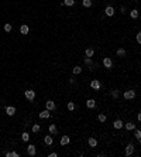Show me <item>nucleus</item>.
<instances>
[{
    "label": "nucleus",
    "instance_id": "f257e3e1",
    "mask_svg": "<svg viewBox=\"0 0 141 157\" xmlns=\"http://www.w3.org/2000/svg\"><path fill=\"white\" fill-rule=\"evenodd\" d=\"M103 65H105V68H109V69H110V68L113 67V61H112L109 57H105V58H103Z\"/></svg>",
    "mask_w": 141,
    "mask_h": 157
},
{
    "label": "nucleus",
    "instance_id": "f03ea898",
    "mask_svg": "<svg viewBox=\"0 0 141 157\" xmlns=\"http://www.w3.org/2000/svg\"><path fill=\"white\" fill-rule=\"evenodd\" d=\"M24 95H25V98H27L28 101H34V98H35V92H34V91H31V89L25 91V92H24Z\"/></svg>",
    "mask_w": 141,
    "mask_h": 157
},
{
    "label": "nucleus",
    "instance_id": "7ed1b4c3",
    "mask_svg": "<svg viewBox=\"0 0 141 157\" xmlns=\"http://www.w3.org/2000/svg\"><path fill=\"white\" fill-rule=\"evenodd\" d=\"M134 96H136V91H133V89L124 92V99H133Z\"/></svg>",
    "mask_w": 141,
    "mask_h": 157
},
{
    "label": "nucleus",
    "instance_id": "20e7f679",
    "mask_svg": "<svg viewBox=\"0 0 141 157\" xmlns=\"http://www.w3.org/2000/svg\"><path fill=\"white\" fill-rule=\"evenodd\" d=\"M134 153V144L133 143H129L127 147H126V156H131Z\"/></svg>",
    "mask_w": 141,
    "mask_h": 157
},
{
    "label": "nucleus",
    "instance_id": "39448f33",
    "mask_svg": "<svg viewBox=\"0 0 141 157\" xmlns=\"http://www.w3.org/2000/svg\"><path fill=\"white\" fill-rule=\"evenodd\" d=\"M100 86H102V85H100V82H99L97 79H93V81L90 82V88H92V89L99 91V89H100Z\"/></svg>",
    "mask_w": 141,
    "mask_h": 157
},
{
    "label": "nucleus",
    "instance_id": "423d86ee",
    "mask_svg": "<svg viewBox=\"0 0 141 157\" xmlns=\"http://www.w3.org/2000/svg\"><path fill=\"white\" fill-rule=\"evenodd\" d=\"M27 153H28L30 156H35V154H37V149H35V146L30 144V146L27 147Z\"/></svg>",
    "mask_w": 141,
    "mask_h": 157
},
{
    "label": "nucleus",
    "instance_id": "0eeeda50",
    "mask_svg": "<svg viewBox=\"0 0 141 157\" xmlns=\"http://www.w3.org/2000/svg\"><path fill=\"white\" fill-rule=\"evenodd\" d=\"M45 106H47V109H48L49 112L55 109V103H54V101H47V102H45Z\"/></svg>",
    "mask_w": 141,
    "mask_h": 157
},
{
    "label": "nucleus",
    "instance_id": "6e6552de",
    "mask_svg": "<svg viewBox=\"0 0 141 157\" xmlns=\"http://www.w3.org/2000/svg\"><path fill=\"white\" fill-rule=\"evenodd\" d=\"M105 13H106V16H110V17H112V16L114 14V8H113L112 6H107V7L105 8Z\"/></svg>",
    "mask_w": 141,
    "mask_h": 157
},
{
    "label": "nucleus",
    "instance_id": "1a4fd4ad",
    "mask_svg": "<svg viewBox=\"0 0 141 157\" xmlns=\"http://www.w3.org/2000/svg\"><path fill=\"white\" fill-rule=\"evenodd\" d=\"M6 113H7L8 116H13V115L16 113V108H14V106H7V108H6Z\"/></svg>",
    "mask_w": 141,
    "mask_h": 157
},
{
    "label": "nucleus",
    "instance_id": "9d476101",
    "mask_svg": "<svg viewBox=\"0 0 141 157\" xmlns=\"http://www.w3.org/2000/svg\"><path fill=\"white\" fill-rule=\"evenodd\" d=\"M49 116H51V113H49L48 109H45V110H42V112L40 113V118H41V119H48Z\"/></svg>",
    "mask_w": 141,
    "mask_h": 157
},
{
    "label": "nucleus",
    "instance_id": "9b49d317",
    "mask_svg": "<svg viewBox=\"0 0 141 157\" xmlns=\"http://www.w3.org/2000/svg\"><path fill=\"white\" fill-rule=\"evenodd\" d=\"M69 142H71L69 136H62L61 137V146H66V144H69Z\"/></svg>",
    "mask_w": 141,
    "mask_h": 157
},
{
    "label": "nucleus",
    "instance_id": "f8f14e48",
    "mask_svg": "<svg viewBox=\"0 0 141 157\" xmlns=\"http://www.w3.org/2000/svg\"><path fill=\"white\" fill-rule=\"evenodd\" d=\"M113 126H114V129H121V127L124 126V123H123V122L120 120V119H117V120H114Z\"/></svg>",
    "mask_w": 141,
    "mask_h": 157
},
{
    "label": "nucleus",
    "instance_id": "ddd939ff",
    "mask_svg": "<svg viewBox=\"0 0 141 157\" xmlns=\"http://www.w3.org/2000/svg\"><path fill=\"white\" fill-rule=\"evenodd\" d=\"M86 106H88V108H90V109H92V108H95V106H96V101H95V99H88Z\"/></svg>",
    "mask_w": 141,
    "mask_h": 157
},
{
    "label": "nucleus",
    "instance_id": "4468645a",
    "mask_svg": "<svg viewBox=\"0 0 141 157\" xmlns=\"http://www.w3.org/2000/svg\"><path fill=\"white\" fill-rule=\"evenodd\" d=\"M88 143H89V146H90V147H96V146H97V140H96V139H93V137H90V139L88 140Z\"/></svg>",
    "mask_w": 141,
    "mask_h": 157
},
{
    "label": "nucleus",
    "instance_id": "2eb2a0df",
    "mask_svg": "<svg viewBox=\"0 0 141 157\" xmlns=\"http://www.w3.org/2000/svg\"><path fill=\"white\" fill-rule=\"evenodd\" d=\"M130 17H131V18H137V17H138V10H137V8H133V10L130 11Z\"/></svg>",
    "mask_w": 141,
    "mask_h": 157
},
{
    "label": "nucleus",
    "instance_id": "dca6fc26",
    "mask_svg": "<svg viewBox=\"0 0 141 157\" xmlns=\"http://www.w3.org/2000/svg\"><path fill=\"white\" fill-rule=\"evenodd\" d=\"M124 127H126L127 130H134V129H136V125H134V123H131V122H129V123H126V125H124Z\"/></svg>",
    "mask_w": 141,
    "mask_h": 157
},
{
    "label": "nucleus",
    "instance_id": "f3484780",
    "mask_svg": "<svg viewBox=\"0 0 141 157\" xmlns=\"http://www.w3.org/2000/svg\"><path fill=\"white\" fill-rule=\"evenodd\" d=\"M44 142H45V144H47V146H49V144H52V142H54V139H52V136H45V139H44Z\"/></svg>",
    "mask_w": 141,
    "mask_h": 157
},
{
    "label": "nucleus",
    "instance_id": "a211bd4d",
    "mask_svg": "<svg viewBox=\"0 0 141 157\" xmlns=\"http://www.w3.org/2000/svg\"><path fill=\"white\" fill-rule=\"evenodd\" d=\"M20 31H21V34H27V33H28V25H25V24L21 25V27H20Z\"/></svg>",
    "mask_w": 141,
    "mask_h": 157
},
{
    "label": "nucleus",
    "instance_id": "6ab92c4d",
    "mask_svg": "<svg viewBox=\"0 0 141 157\" xmlns=\"http://www.w3.org/2000/svg\"><path fill=\"white\" fill-rule=\"evenodd\" d=\"M85 54H86V57H93V54H95V51H93L92 48H86V51H85Z\"/></svg>",
    "mask_w": 141,
    "mask_h": 157
},
{
    "label": "nucleus",
    "instance_id": "aec40b11",
    "mask_svg": "<svg viewBox=\"0 0 141 157\" xmlns=\"http://www.w3.org/2000/svg\"><path fill=\"white\" fill-rule=\"evenodd\" d=\"M75 4V0H65L62 1V6H73Z\"/></svg>",
    "mask_w": 141,
    "mask_h": 157
},
{
    "label": "nucleus",
    "instance_id": "412c9836",
    "mask_svg": "<svg viewBox=\"0 0 141 157\" xmlns=\"http://www.w3.org/2000/svg\"><path fill=\"white\" fill-rule=\"evenodd\" d=\"M117 55H119V57H124V55H126V50H124V48H119V50H117Z\"/></svg>",
    "mask_w": 141,
    "mask_h": 157
},
{
    "label": "nucleus",
    "instance_id": "4be33fe9",
    "mask_svg": "<svg viewBox=\"0 0 141 157\" xmlns=\"http://www.w3.org/2000/svg\"><path fill=\"white\" fill-rule=\"evenodd\" d=\"M97 119H99V122H106V115H103V113H99L97 115Z\"/></svg>",
    "mask_w": 141,
    "mask_h": 157
},
{
    "label": "nucleus",
    "instance_id": "5701e85b",
    "mask_svg": "<svg viewBox=\"0 0 141 157\" xmlns=\"http://www.w3.org/2000/svg\"><path fill=\"white\" fill-rule=\"evenodd\" d=\"M48 130H49V133H56V126H55V125L52 123V125H49Z\"/></svg>",
    "mask_w": 141,
    "mask_h": 157
},
{
    "label": "nucleus",
    "instance_id": "b1692460",
    "mask_svg": "<svg viewBox=\"0 0 141 157\" xmlns=\"http://www.w3.org/2000/svg\"><path fill=\"white\" fill-rule=\"evenodd\" d=\"M21 139H23L24 142H28V140H30V135H28L27 132H24V133L21 135Z\"/></svg>",
    "mask_w": 141,
    "mask_h": 157
},
{
    "label": "nucleus",
    "instance_id": "393cba45",
    "mask_svg": "<svg viewBox=\"0 0 141 157\" xmlns=\"http://www.w3.org/2000/svg\"><path fill=\"white\" fill-rule=\"evenodd\" d=\"M72 72H73L75 75H78V74H81V72H82V68H81V67H75V68L72 69Z\"/></svg>",
    "mask_w": 141,
    "mask_h": 157
},
{
    "label": "nucleus",
    "instance_id": "a878e982",
    "mask_svg": "<svg viewBox=\"0 0 141 157\" xmlns=\"http://www.w3.org/2000/svg\"><path fill=\"white\" fill-rule=\"evenodd\" d=\"M6 156L7 157H18V153H16V152H7Z\"/></svg>",
    "mask_w": 141,
    "mask_h": 157
},
{
    "label": "nucleus",
    "instance_id": "bb28decb",
    "mask_svg": "<svg viewBox=\"0 0 141 157\" xmlns=\"http://www.w3.org/2000/svg\"><path fill=\"white\" fill-rule=\"evenodd\" d=\"M82 4H83L85 7H90V6H92V0H83Z\"/></svg>",
    "mask_w": 141,
    "mask_h": 157
},
{
    "label": "nucleus",
    "instance_id": "cd10ccee",
    "mask_svg": "<svg viewBox=\"0 0 141 157\" xmlns=\"http://www.w3.org/2000/svg\"><path fill=\"white\" fill-rule=\"evenodd\" d=\"M40 129H41V127H40V125H32V132H34V133H38V132H40Z\"/></svg>",
    "mask_w": 141,
    "mask_h": 157
},
{
    "label": "nucleus",
    "instance_id": "c85d7f7f",
    "mask_svg": "<svg viewBox=\"0 0 141 157\" xmlns=\"http://www.w3.org/2000/svg\"><path fill=\"white\" fill-rule=\"evenodd\" d=\"M134 136H136V139H137L138 142L141 140V132L140 130H136V132H134Z\"/></svg>",
    "mask_w": 141,
    "mask_h": 157
},
{
    "label": "nucleus",
    "instance_id": "c756f323",
    "mask_svg": "<svg viewBox=\"0 0 141 157\" xmlns=\"http://www.w3.org/2000/svg\"><path fill=\"white\" fill-rule=\"evenodd\" d=\"M4 31H7V33H10L11 31V24H4Z\"/></svg>",
    "mask_w": 141,
    "mask_h": 157
},
{
    "label": "nucleus",
    "instance_id": "7c9ffc66",
    "mask_svg": "<svg viewBox=\"0 0 141 157\" xmlns=\"http://www.w3.org/2000/svg\"><path fill=\"white\" fill-rule=\"evenodd\" d=\"M112 96H113L114 99H117V98H119V91H116V89L112 91Z\"/></svg>",
    "mask_w": 141,
    "mask_h": 157
},
{
    "label": "nucleus",
    "instance_id": "2f4dec72",
    "mask_svg": "<svg viewBox=\"0 0 141 157\" xmlns=\"http://www.w3.org/2000/svg\"><path fill=\"white\" fill-rule=\"evenodd\" d=\"M68 109H69V110H73V109H75V103H73V102H69V103H68Z\"/></svg>",
    "mask_w": 141,
    "mask_h": 157
},
{
    "label": "nucleus",
    "instance_id": "473e14b6",
    "mask_svg": "<svg viewBox=\"0 0 141 157\" xmlns=\"http://www.w3.org/2000/svg\"><path fill=\"white\" fill-rule=\"evenodd\" d=\"M85 64L92 65V59H90V57H86V58H85Z\"/></svg>",
    "mask_w": 141,
    "mask_h": 157
},
{
    "label": "nucleus",
    "instance_id": "72a5a7b5",
    "mask_svg": "<svg viewBox=\"0 0 141 157\" xmlns=\"http://www.w3.org/2000/svg\"><path fill=\"white\" fill-rule=\"evenodd\" d=\"M137 42H141V33H137Z\"/></svg>",
    "mask_w": 141,
    "mask_h": 157
},
{
    "label": "nucleus",
    "instance_id": "f704fd0d",
    "mask_svg": "<svg viewBox=\"0 0 141 157\" xmlns=\"http://www.w3.org/2000/svg\"><path fill=\"white\" fill-rule=\"evenodd\" d=\"M56 156H58L56 153H49V157H56Z\"/></svg>",
    "mask_w": 141,
    "mask_h": 157
},
{
    "label": "nucleus",
    "instance_id": "c9c22d12",
    "mask_svg": "<svg viewBox=\"0 0 141 157\" xmlns=\"http://www.w3.org/2000/svg\"><path fill=\"white\" fill-rule=\"evenodd\" d=\"M134 1H136V0H134Z\"/></svg>",
    "mask_w": 141,
    "mask_h": 157
}]
</instances>
